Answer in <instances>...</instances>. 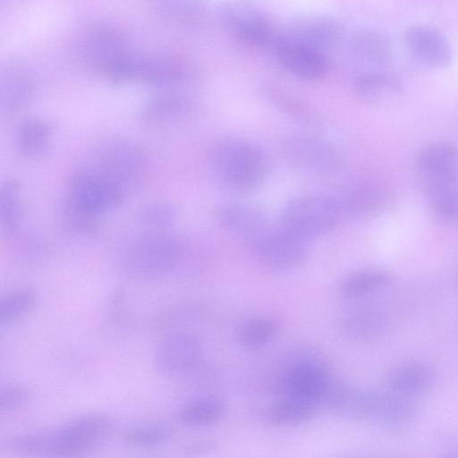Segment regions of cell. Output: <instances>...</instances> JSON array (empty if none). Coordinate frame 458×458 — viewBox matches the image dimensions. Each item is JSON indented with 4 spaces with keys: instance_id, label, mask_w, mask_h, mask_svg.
<instances>
[{
    "instance_id": "obj_33",
    "label": "cell",
    "mask_w": 458,
    "mask_h": 458,
    "mask_svg": "<svg viewBox=\"0 0 458 458\" xmlns=\"http://www.w3.org/2000/svg\"><path fill=\"white\" fill-rule=\"evenodd\" d=\"M386 196L382 187L363 184L350 191L348 206L356 212H371L383 205Z\"/></svg>"
},
{
    "instance_id": "obj_12",
    "label": "cell",
    "mask_w": 458,
    "mask_h": 458,
    "mask_svg": "<svg viewBox=\"0 0 458 458\" xmlns=\"http://www.w3.org/2000/svg\"><path fill=\"white\" fill-rule=\"evenodd\" d=\"M275 53L282 66L300 79L318 80L327 72V61L321 50L287 37L275 40Z\"/></svg>"
},
{
    "instance_id": "obj_8",
    "label": "cell",
    "mask_w": 458,
    "mask_h": 458,
    "mask_svg": "<svg viewBox=\"0 0 458 458\" xmlns=\"http://www.w3.org/2000/svg\"><path fill=\"white\" fill-rule=\"evenodd\" d=\"M306 243L282 227H267L250 242L257 262L271 271H286L301 266L308 254Z\"/></svg>"
},
{
    "instance_id": "obj_29",
    "label": "cell",
    "mask_w": 458,
    "mask_h": 458,
    "mask_svg": "<svg viewBox=\"0 0 458 458\" xmlns=\"http://www.w3.org/2000/svg\"><path fill=\"white\" fill-rule=\"evenodd\" d=\"M23 213L20 183L13 179L0 182V230L15 231L21 224Z\"/></svg>"
},
{
    "instance_id": "obj_30",
    "label": "cell",
    "mask_w": 458,
    "mask_h": 458,
    "mask_svg": "<svg viewBox=\"0 0 458 458\" xmlns=\"http://www.w3.org/2000/svg\"><path fill=\"white\" fill-rule=\"evenodd\" d=\"M157 8L168 20L181 25L199 23L205 14L202 0H154Z\"/></svg>"
},
{
    "instance_id": "obj_27",
    "label": "cell",
    "mask_w": 458,
    "mask_h": 458,
    "mask_svg": "<svg viewBox=\"0 0 458 458\" xmlns=\"http://www.w3.org/2000/svg\"><path fill=\"white\" fill-rule=\"evenodd\" d=\"M391 276L380 268H363L348 275L340 284L339 293L345 299H358L386 288Z\"/></svg>"
},
{
    "instance_id": "obj_13",
    "label": "cell",
    "mask_w": 458,
    "mask_h": 458,
    "mask_svg": "<svg viewBox=\"0 0 458 458\" xmlns=\"http://www.w3.org/2000/svg\"><path fill=\"white\" fill-rule=\"evenodd\" d=\"M202 345L193 335L174 333L164 338L154 354L156 367L166 374H177L192 369L200 360Z\"/></svg>"
},
{
    "instance_id": "obj_19",
    "label": "cell",
    "mask_w": 458,
    "mask_h": 458,
    "mask_svg": "<svg viewBox=\"0 0 458 458\" xmlns=\"http://www.w3.org/2000/svg\"><path fill=\"white\" fill-rule=\"evenodd\" d=\"M340 327L349 339L369 343L381 336L386 328V319L381 310L373 306H360L342 317Z\"/></svg>"
},
{
    "instance_id": "obj_20",
    "label": "cell",
    "mask_w": 458,
    "mask_h": 458,
    "mask_svg": "<svg viewBox=\"0 0 458 458\" xmlns=\"http://www.w3.org/2000/svg\"><path fill=\"white\" fill-rule=\"evenodd\" d=\"M217 215L220 224L228 232L250 242L268 227L259 210L242 204L225 205Z\"/></svg>"
},
{
    "instance_id": "obj_25",
    "label": "cell",
    "mask_w": 458,
    "mask_h": 458,
    "mask_svg": "<svg viewBox=\"0 0 458 458\" xmlns=\"http://www.w3.org/2000/svg\"><path fill=\"white\" fill-rule=\"evenodd\" d=\"M52 137L50 124L40 118L23 121L16 133V146L21 154L27 157H38L45 154Z\"/></svg>"
},
{
    "instance_id": "obj_5",
    "label": "cell",
    "mask_w": 458,
    "mask_h": 458,
    "mask_svg": "<svg viewBox=\"0 0 458 458\" xmlns=\"http://www.w3.org/2000/svg\"><path fill=\"white\" fill-rule=\"evenodd\" d=\"M341 206L323 195H304L292 199L281 213V227L307 242L331 232L338 224Z\"/></svg>"
},
{
    "instance_id": "obj_24",
    "label": "cell",
    "mask_w": 458,
    "mask_h": 458,
    "mask_svg": "<svg viewBox=\"0 0 458 458\" xmlns=\"http://www.w3.org/2000/svg\"><path fill=\"white\" fill-rule=\"evenodd\" d=\"M226 404L214 396H201L185 403L178 411L181 423L189 427H207L221 421L226 414Z\"/></svg>"
},
{
    "instance_id": "obj_22",
    "label": "cell",
    "mask_w": 458,
    "mask_h": 458,
    "mask_svg": "<svg viewBox=\"0 0 458 458\" xmlns=\"http://www.w3.org/2000/svg\"><path fill=\"white\" fill-rule=\"evenodd\" d=\"M187 76L186 67L178 60L140 55L136 80L154 86L168 87L181 83Z\"/></svg>"
},
{
    "instance_id": "obj_2",
    "label": "cell",
    "mask_w": 458,
    "mask_h": 458,
    "mask_svg": "<svg viewBox=\"0 0 458 458\" xmlns=\"http://www.w3.org/2000/svg\"><path fill=\"white\" fill-rule=\"evenodd\" d=\"M457 152L447 142L435 141L419 154L417 166L429 208L444 223L457 219Z\"/></svg>"
},
{
    "instance_id": "obj_18",
    "label": "cell",
    "mask_w": 458,
    "mask_h": 458,
    "mask_svg": "<svg viewBox=\"0 0 458 458\" xmlns=\"http://www.w3.org/2000/svg\"><path fill=\"white\" fill-rule=\"evenodd\" d=\"M436 379V371L431 366L412 360L393 368L387 376V385L389 390L414 398L430 391Z\"/></svg>"
},
{
    "instance_id": "obj_32",
    "label": "cell",
    "mask_w": 458,
    "mask_h": 458,
    "mask_svg": "<svg viewBox=\"0 0 458 458\" xmlns=\"http://www.w3.org/2000/svg\"><path fill=\"white\" fill-rule=\"evenodd\" d=\"M173 436L172 428L163 424L131 427L123 434L124 443L139 447H155L166 443Z\"/></svg>"
},
{
    "instance_id": "obj_6",
    "label": "cell",
    "mask_w": 458,
    "mask_h": 458,
    "mask_svg": "<svg viewBox=\"0 0 458 458\" xmlns=\"http://www.w3.org/2000/svg\"><path fill=\"white\" fill-rule=\"evenodd\" d=\"M182 254L179 242L162 233H150L132 241L124 254L126 269L141 279H157L170 273Z\"/></svg>"
},
{
    "instance_id": "obj_4",
    "label": "cell",
    "mask_w": 458,
    "mask_h": 458,
    "mask_svg": "<svg viewBox=\"0 0 458 458\" xmlns=\"http://www.w3.org/2000/svg\"><path fill=\"white\" fill-rule=\"evenodd\" d=\"M210 166L218 179L237 191H250L260 185L267 173L263 153L240 140H223L208 154Z\"/></svg>"
},
{
    "instance_id": "obj_21",
    "label": "cell",
    "mask_w": 458,
    "mask_h": 458,
    "mask_svg": "<svg viewBox=\"0 0 458 458\" xmlns=\"http://www.w3.org/2000/svg\"><path fill=\"white\" fill-rule=\"evenodd\" d=\"M320 405L294 397L278 396L264 411V420L275 427H291L313 419Z\"/></svg>"
},
{
    "instance_id": "obj_36",
    "label": "cell",
    "mask_w": 458,
    "mask_h": 458,
    "mask_svg": "<svg viewBox=\"0 0 458 458\" xmlns=\"http://www.w3.org/2000/svg\"><path fill=\"white\" fill-rule=\"evenodd\" d=\"M29 393L21 386H8L0 389V412L20 407L28 400Z\"/></svg>"
},
{
    "instance_id": "obj_1",
    "label": "cell",
    "mask_w": 458,
    "mask_h": 458,
    "mask_svg": "<svg viewBox=\"0 0 458 458\" xmlns=\"http://www.w3.org/2000/svg\"><path fill=\"white\" fill-rule=\"evenodd\" d=\"M114 429V421L110 416L93 412L76 417L55 428L13 437L9 445L26 454L72 456L100 446Z\"/></svg>"
},
{
    "instance_id": "obj_28",
    "label": "cell",
    "mask_w": 458,
    "mask_h": 458,
    "mask_svg": "<svg viewBox=\"0 0 458 458\" xmlns=\"http://www.w3.org/2000/svg\"><path fill=\"white\" fill-rule=\"evenodd\" d=\"M281 330L280 321L270 316L250 318L237 328L239 343L247 349H260L273 343Z\"/></svg>"
},
{
    "instance_id": "obj_31",
    "label": "cell",
    "mask_w": 458,
    "mask_h": 458,
    "mask_svg": "<svg viewBox=\"0 0 458 458\" xmlns=\"http://www.w3.org/2000/svg\"><path fill=\"white\" fill-rule=\"evenodd\" d=\"M37 302L31 289H22L0 296V326L14 322L29 313Z\"/></svg>"
},
{
    "instance_id": "obj_35",
    "label": "cell",
    "mask_w": 458,
    "mask_h": 458,
    "mask_svg": "<svg viewBox=\"0 0 458 458\" xmlns=\"http://www.w3.org/2000/svg\"><path fill=\"white\" fill-rule=\"evenodd\" d=\"M188 102L178 97H160L153 100L145 111L148 117L167 115L185 110Z\"/></svg>"
},
{
    "instance_id": "obj_9",
    "label": "cell",
    "mask_w": 458,
    "mask_h": 458,
    "mask_svg": "<svg viewBox=\"0 0 458 458\" xmlns=\"http://www.w3.org/2000/svg\"><path fill=\"white\" fill-rule=\"evenodd\" d=\"M284 149L292 165L310 176H332L342 168L343 160L337 149L320 138L294 135L286 141Z\"/></svg>"
},
{
    "instance_id": "obj_3",
    "label": "cell",
    "mask_w": 458,
    "mask_h": 458,
    "mask_svg": "<svg viewBox=\"0 0 458 458\" xmlns=\"http://www.w3.org/2000/svg\"><path fill=\"white\" fill-rule=\"evenodd\" d=\"M334 378L325 358L317 351L300 347L283 358L272 388L278 396L294 397L320 405Z\"/></svg>"
},
{
    "instance_id": "obj_17",
    "label": "cell",
    "mask_w": 458,
    "mask_h": 458,
    "mask_svg": "<svg viewBox=\"0 0 458 458\" xmlns=\"http://www.w3.org/2000/svg\"><path fill=\"white\" fill-rule=\"evenodd\" d=\"M341 31L339 23L328 16L304 15L290 21L287 38L322 51L338 41Z\"/></svg>"
},
{
    "instance_id": "obj_16",
    "label": "cell",
    "mask_w": 458,
    "mask_h": 458,
    "mask_svg": "<svg viewBox=\"0 0 458 458\" xmlns=\"http://www.w3.org/2000/svg\"><path fill=\"white\" fill-rule=\"evenodd\" d=\"M404 42L412 56L428 67L443 68L452 61L448 40L429 26H411L404 33Z\"/></svg>"
},
{
    "instance_id": "obj_15",
    "label": "cell",
    "mask_w": 458,
    "mask_h": 458,
    "mask_svg": "<svg viewBox=\"0 0 458 458\" xmlns=\"http://www.w3.org/2000/svg\"><path fill=\"white\" fill-rule=\"evenodd\" d=\"M413 399L391 390L374 391L369 419L380 428L392 432L405 430L417 417V405Z\"/></svg>"
},
{
    "instance_id": "obj_34",
    "label": "cell",
    "mask_w": 458,
    "mask_h": 458,
    "mask_svg": "<svg viewBox=\"0 0 458 458\" xmlns=\"http://www.w3.org/2000/svg\"><path fill=\"white\" fill-rule=\"evenodd\" d=\"M141 217L148 226L163 228L174 222L175 209L166 203H153L142 210Z\"/></svg>"
},
{
    "instance_id": "obj_10",
    "label": "cell",
    "mask_w": 458,
    "mask_h": 458,
    "mask_svg": "<svg viewBox=\"0 0 458 458\" xmlns=\"http://www.w3.org/2000/svg\"><path fill=\"white\" fill-rule=\"evenodd\" d=\"M123 192L97 170H80L70 182L66 200L83 212L98 217L114 208Z\"/></svg>"
},
{
    "instance_id": "obj_26",
    "label": "cell",
    "mask_w": 458,
    "mask_h": 458,
    "mask_svg": "<svg viewBox=\"0 0 458 458\" xmlns=\"http://www.w3.org/2000/svg\"><path fill=\"white\" fill-rule=\"evenodd\" d=\"M350 47L355 58L369 64H384L391 58L389 41L375 30L357 31L351 39Z\"/></svg>"
},
{
    "instance_id": "obj_14",
    "label": "cell",
    "mask_w": 458,
    "mask_h": 458,
    "mask_svg": "<svg viewBox=\"0 0 458 458\" xmlns=\"http://www.w3.org/2000/svg\"><path fill=\"white\" fill-rule=\"evenodd\" d=\"M373 397L374 390L360 388L334 377L321 406L342 419L361 420L369 419Z\"/></svg>"
},
{
    "instance_id": "obj_7",
    "label": "cell",
    "mask_w": 458,
    "mask_h": 458,
    "mask_svg": "<svg viewBox=\"0 0 458 458\" xmlns=\"http://www.w3.org/2000/svg\"><path fill=\"white\" fill-rule=\"evenodd\" d=\"M97 171L123 194L125 191L138 187L143 181L147 171L146 156L131 140H112L101 150Z\"/></svg>"
},
{
    "instance_id": "obj_11",
    "label": "cell",
    "mask_w": 458,
    "mask_h": 458,
    "mask_svg": "<svg viewBox=\"0 0 458 458\" xmlns=\"http://www.w3.org/2000/svg\"><path fill=\"white\" fill-rule=\"evenodd\" d=\"M221 16L232 35L245 44L263 46L273 38L269 19L249 2L233 0L225 3L221 8Z\"/></svg>"
},
{
    "instance_id": "obj_23",
    "label": "cell",
    "mask_w": 458,
    "mask_h": 458,
    "mask_svg": "<svg viewBox=\"0 0 458 458\" xmlns=\"http://www.w3.org/2000/svg\"><path fill=\"white\" fill-rule=\"evenodd\" d=\"M357 96L370 104H379L398 98L403 92L400 81L383 72H368L359 76L354 82Z\"/></svg>"
}]
</instances>
